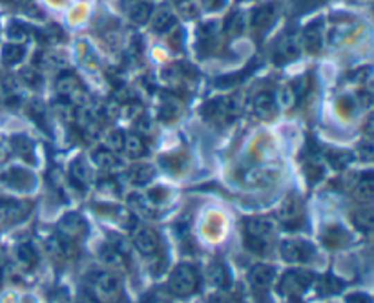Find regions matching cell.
<instances>
[{"instance_id":"6","label":"cell","mask_w":374,"mask_h":303,"mask_svg":"<svg viewBox=\"0 0 374 303\" xmlns=\"http://www.w3.org/2000/svg\"><path fill=\"white\" fill-rule=\"evenodd\" d=\"M240 110L241 105L234 97H226V99H215L206 103L205 108H203V115H205L208 121H212V123L226 125L229 121L238 117Z\"/></svg>"},{"instance_id":"31","label":"cell","mask_w":374,"mask_h":303,"mask_svg":"<svg viewBox=\"0 0 374 303\" xmlns=\"http://www.w3.org/2000/svg\"><path fill=\"white\" fill-rule=\"evenodd\" d=\"M161 163H163V166H165L168 172H172V174L179 175L183 170L186 168V157L183 152H177V154H170V155H163L161 157Z\"/></svg>"},{"instance_id":"16","label":"cell","mask_w":374,"mask_h":303,"mask_svg":"<svg viewBox=\"0 0 374 303\" xmlns=\"http://www.w3.org/2000/svg\"><path fill=\"white\" fill-rule=\"evenodd\" d=\"M91 161L99 170L106 172V174H115V172H119L123 170V161L119 159V155L112 152V150H106L105 146L103 148H95L91 152Z\"/></svg>"},{"instance_id":"22","label":"cell","mask_w":374,"mask_h":303,"mask_svg":"<svg viewBox=\"0 0 374 303\" xmlns=\"http://www.w3.org/2000/svg\"><path fill=\"white\" fill-rule=\"evenodd\" d=\"M353 198L359 203L369 205L374 198V178L373 174H364L353 187Z\"/></svg>"},{"instance_id":"38","label":"cell","mask_w":374,"mask_h":303,"mask_svg":"<svg viewBox=\"0 0 374 303\" xmlns=\"http://www.w3.org/2000/svg\"><path fill=\"white\" fill-rule=\"evenodd\" d=\"M336 112H338L344 119H350L356 112V103L353 99H349V97H339V99L336 101Z\"/></svg>"},{"instance_id":"28","label":"cell","mask_w":374,"mask_h":303,"mask_svg":"<svg viewBox=\"0 0 374 303\" xmlns=\"http://www.w3.org/2000/svg\"><path fill=\"white\" fill-rule=\"evenodd\" d=\"M90 170L86 166V163L82 159H75L70 166V181L75 184V187H79V189L84 190L90 183Z\"/></svg>"},{"instance_id":"36","label":"cell","mask_w":374,"mask_h":303,"mask_svg":"<svg viewBox=\"0 0 374 303\" xmlns=\"http://www.w3.org/2000/svg\"><path fill=\"white\" fill-rule=\"evenodd\" d=\"M13 148H15V152L22 157V159L33 163L35 154H33V146H31L30 141L24 139V137H17V139H13Z\"/></svg>"},{"instance_id":"34","label":"cell","mask_w":374,"mask_h":303,"mask_svg":"<svg viewBox=\"0 0 374 303\" xmlns=\"http://www.w3.org/2000/svg\"><path fill=\"white\" fill-rule=\"evenodd\" d=\"M123 141H125V134L121 132V130H108L103 135V146L106 150H112L115 154H119L123 152Z\"/></svg>"},{"instance_id":"9","label":"cell","mask_w":374,"mask_h":303,"mask_svg":"<svg viewBox=\"0 0 374 303\" xmlns=\"http://www.w3.org/2000/svg\"><path fill=\"white\" fill-rule=\"evenodd\" d=\"M280 254L289 263H309L314 259L316 249L305 239H287L281 243Z\"/></svg>"},{"instance_id":"44","label":"cell","mask_w":374,"mask_h":303,"mask_svg":"<svg viewBox=\"0 0 374 303\" xmlns=\"http://www.w3.org/2000/svg\"><path fill=\"white\" fill-rule=\"evenodd\" d=\"M79 303H97V302H95V300H91L90 296H86V298H82V300H80Z\"/></svg>"},{"instance_id":"45","label":"cell","mask_w":374,"mask_h":303,"mask_svg":"<svg viewBox=\"0 0 374 303\" xmlns=\"http://www.w3.org/2000/svg\"><path fill=\"white\" fill-rule=\"evenodd\" d=\"M154 303H168V302H165V300H157V302H154Z\"/></svg>"},{"instance_id":"32","label":"cell","mask_w":374,"mask_h":303,"mask_svg":"<svg viewBox=\"0 0 374 303\" xmlns=\"http://www.w3.org/2000/svg\"><path fill=\"white\" fill-rule=\"evenodd\" d=\"M181 112H183V103H181L179 99L170 97V99L163 101V105H161L159 110V117L163 121H175L179 117Z\"/></svg>"},{"instance_id":"23","label":"cell","mask_w":374,"mask_h":303,"mask_svg":"<svg viewBox=\"0 0 374 303\" xmlns=\"http://www.w3.org/2000/svg\"><path fill=\"white\" fill-rule=\"evenodd\" d=\"M152 13H154L152 6L145 2V0H135L134 4H130V8H128V19L135 26L148 24L150 19H152Z\"/></svg>"},{"instance_id":"2","label":"cell","mask_w":374,"mask_h":303,"mask_svg":"<svg viewBox=\"0 0 374 303\" xmlns=\"http://www.w3.org/2000/svg\"><path fill=\"white\" fill-rule=\"evenodd\" d=\"M276 225L270 218L256 216L244 221V245L254 254H267L274 241Z\"/></svg>"},{"instance_id":"41","label":"cell","mask_w":374,"mask_h":303,"mask_svg":"<svg viewBox=\"0 0 374 303\" xmlns=\"http://www.w3.org/2000/svg\"><path fill=\"white\" fill-rule=\"evenodd\" d=\"M170 198V192L166 189H163V187H157V189H152L148 192V199L152 201V205H163L166 201V199Z\"/></svg>"},{"instance_id":"11","label":"cell","mask_w":374,"mask_h":303,"mask_svg":"<svg viewBox=\"0 0 374 303\" xmlns=\"http://www.w3.org/2000/svg\"><path fill=\"white\" fill-rule=\"evenodd\" d=\"M0 183L13 190H28L35 184V178L30 170L22 166H10L0 174Z\"/></svg>"},{"instance_id":"17","label":"cell","mask_w":374,"mask_h":303,"mask_svg":"<svg viewBox=\"0 0 374 303\" xmlns=\"http://www.w3.org/2000/svg\"><path fill=\"white\" fill-rule=\"evenodd\" d=\"M299 42H301V48L309 51V53H318L323 46V28H321V22H312L301 31L299 35Z\"/></svg>"},{"instance_id":"5","label":"cell","mask_w":374,"mask_h":303,"mask_svg":"<svg viewBox=\"0 0 374 303\" xmlns=\"http://www.w3.org/2000/svg\"><path fill=\"white\" fill-rule=\"evenodd\" d=\"M312 282H314V274L309 270L294 268V270L283 274L280 282V293L290 300L299 298L301 294L307 293V288L312 285Z\"/></svg>"},{"instance_id":"24","label":"cell","mask_w":374,"mask_h":303,"mask_svg":"<svg viewBox=\"0 0 374 303\" xmlns=\"http://www.w3.org/2000/svg\"><path fill=\"white\" fill-rule=\"evenodd\" d=\"M272 20H274V6L265 4L256 10L254 17H252V28L256 33H265L272 24Z\"/></svg>"},{"instance_id":"30","label":"cell","mask_w":374,"mask_h":303,"mask_svg":"<svg viewBox=\"0 0 374 303\" xmlns=\"http://www.w3.org/2000/svg\"><path fill=\"white\" fill-rule=\"evenodd\" d=\"M323 241L329 249H339L347 241V232L338 225H330L329 229L325 230Z\"/></svg>"},{"instance_id":"26","label":"cell","mask_w":374,"mask_h":303,"mask_svg":"<svg viewBox=\"0 0 374 303\" xmlns=\"http://www.w3.org/2000/svg\"><path fill=\"white\" fill-rule=\"evenodd\" d=\"M15 261L22 270H33L37 265V250L31 247V245H19L15 247Z\"/></svg>"},{"instance_id":"42","label":"cell","mask_w":374,"mask_h":303,"mask_svg":"<svg viewBox=\"0 0 374 303\" xmlns=\"http://www.w3.org/2000/svg\"><path fill=\"white\" fill-rule=\"evenodd\" d=\"M166 33H168V37H166V39H168V42H170L168 46H172L174 50H179V48H181V30H179V26L175 24L174 28H170V30L166 31Z\"/></svg>"},{"instance_id":"43","label":"cell","mask_w":374,"mask_h":303,"mask_svg":"<svg viewBox=\"0 0 374 303\" xmlns=\"http://www.w3.org/2000/svg\"><path fill=\"white\" fill-rule=\"evenodd\" d=\"M208 302L210 303H230L229 298H226V296H224L223 293H214L208 298Z\"/></svg>"},{"instance_id":"1","label":"cell","mask_w":374,"mask_h":303,"mask_svg":"<svg viewBox=\"0 0 374 303\" xmlns=\"http://www.w3.org/2000/svg\"><path fill=\"white\" fill-rule=\"evenodd\" d=\"M90 298L97 303H121L125 298V291L119 276L112 270L93 272L88 279Z\"/></svg>"},{"instance_id":"37","label":"cell","mask_w":374,"mask_h":303,"mask_svg":"<svg viewBox=\"0 0 374 303\" xmlns=\"http://www.w3.org/2000/svg\"><path fill=\"white\" fill-rule=\"evenodd\" d=\"M244 28H247V22H244V17L241 13H234V15L230 17L229 26H226V33L230 37H240L243 35Z\"/></svg>"},{"instance_id":"18","label":"cell","mask_w":374,"mask_h":303,"mask_svg":"<svg viewBox=\"0 0 374 303\" xmlns=\"http://www.w3.org/2000/svg\"><path fill=\"white\" fill-rule=\"evenodd\" d=\"M100 261L110 268L112 272H121L128 268V259H126L125 252L114 245H103L100 247Z\"/></svg>"},{"instance_id":"15","label":"cell","mask_w":374,"mask_h":303,"mask_svg":"<svg viewBox=\"0 0 374 303\" xmlns=\"http://www.w3.org/2000/svg\"><path fill=\"white\" fill-rule=\"evenodd\" d=\"M299 53H301V42H299V37L296 35L281 37L274 46V59L280 64L298 59Z\"/></svg>"},{"instance_id":"7","label":"cell","mask_w":374,"mask_h":303,"mask_svg":"<svg viewBox=\"0 0 374 303\" xmlns=\"http://www.w3.org/2000/svg\"><path fill=\"white\" fill-rule=\"evenodd\" d=\"M132 243L137 249V252L150 258V256H157L161 250V239L159 234L154 229H150L146 225L137 223L132 229Z\"/></svg>"},{"instance_id":"25","label":"cell","mask_w":374,"mask_h":303,"mask_svg":"<svg viewBox=\"0 0 374 303\" xmlns=\"http://www.w3.org/2000/svg\"><path fill=\"white\" fill-rule=\"evenodd\" d=\"M152 30L157 33H166L170 28L175 26V15L168 8H159V10L152 13Z\"/></svg>"},{"instance_id":"4","label":"cell","mask_w":374,"mask_h":303,"mask_svg":"<svg viewBox=\"0 0 374 303\" xmlns=\"http://www.w3.org/2000/svg\"><path fill=\"white\" fill-rule=\"evenodd\" d=\"M55 88L60 99L70 103V105L82 106L88 103V94H86L84 86H82L79 77L71 73V71L60 73L59 77H57Z\"/></svg>"},{"instance_id":"8","label":"cell","mask_w":374,"mask_h":303,"mask_svg":"<svg viewBox=\"0 0 374 303\" xmlns=\"http://www.w3.org/2000/svg\"><path fill=\"white\" fill-rule=\"evenodd\" d=\"M278 219H280V223L283 225L285 229L289 230L299 229L305 221L303 201L294 194L289 196V198L281 203L280 210H278Z\"/></svg>"},{"instance_id":"40","label":"cell","mask_w":374,"mask_h":303,"mask_svg":"<svg viewBox=\"0 0 374 303\" xmlns=\"http://www.w3.org/2000/svg\"><path fill=\"white\" fill-rule=\"evenodd\" d=\"M22 80H24V85L30 86V88H39L40 83H42L40 73L37 70H33V68H26V70L22 71Z\"/></svg>"},{"instance_id":"33","label":"cell","mask_w":374,"mask_h":303,"mask_svg":"<svg viewBox=\"0 0 374 303\" xmlns=\"http://www.w3.org/2000/svg\"><path fill=\"white\" fill-rule=\"evenodd\" d=\"M22 57H24V46L19 44V42H11V44H6L2 48V60L8 66L19 64Z\"/></svg>"},{"instance_id":"19","label":"cell","mask_w":374,"mask_h":303,"mask_svg":"<svg viewBox=\"0 0 374 303\" xmlns=\"http://www.w3.org/2000/svg\"><path fill=\"white\" fill-rule=\"evenodd\" d=\"M123 152L126 154V157L130 159H141L148 154V146H146L145 137L141 134H126L125 141H123Z\"/></svg>"},{"instance_id":"20","label":"cell","mask_w":374,"mask_h":303,"mask_svg":"<svg viewBox=\"0 0 374 303\" xmlns=\"http://www.w3.org/2000/svg\"><path fill=\"white\" fill-rule=\"evenodd\" d=\"M31 212V203L28 201H2L0 203V214H4L10 221H20Z\"/></svg>"},{"instance_id":"13","label":"cell","mask_w":374,"mask_h":303,"mask_svg":"<svg viewBox=\"0 0 374 303\" xmlns=\"http://www.w3.org/2000/svg\"><path fill=\"white\" fill-rule=\"evenodd\" d=\"M252 110L261 121L274 119L276 114H278V103H276L272 92H269V89L258 92L252 99Z\"/></svg>"},{"instance_id":"14","label":"cell","mask_w":374,"mask_h":303,"mask_svg":"<svg viewBox=\"0 0 374 303\" xmlns=\"http://www.w3.org/2000/svg\"><path fill=\"white\" fill-rule=\"evenodd\" d=\"M272 278H274V268L269 265H256L252 267L249 274V282L256 296H265L269 293L270 285H272Z\"/></svg>"},{"instance_id":"27","label":"cell","mask_w":374,"mask_h":303,"mask_svg":"<svg viewBox=\"0 0 374 303\" xmlns=\"http://www.w3.org/2000/svg\"><path fill=\"white\" fill-rule=\"evenodd\" d=\"M206 276H208L210 285H214L215 288H226L230 285V274L226 270L223 263L220 261H214L210 263L208 270H206Z\"/></svg>"},{"instance_id":"21","label":"cell","mask_w":374,"mask_h":303,"mask_svg":"<svg viewBox=\"0 0 374 303\" xmlns=\"http://www.w3.org/2000/svg\"><path fill=\"white\" fill-rule=\"evenodd\" d=\"M154 166H150V164L146 163L134 164V166L128 168V172H126V179H128L134 187H146V184L154 179Z\"/></svg>"},{"instance_id":"29","label":"cell","mask_w":374,"mask_h":303,"mask_svg":"<svg viewBox=\"0 0 374 303\" xmlns=\"http://www.w3.org/2000/svg\"><path fill=\"white\" fill-rule=\"evenodd\" d=\"M350 218H353V221H355V225L358 227L359 230H364V232H371V230H373L374 212L369 205H365V207H359V209H356Z\"/></svg>"},{"instance_id":"3","label":"cell","mask_w":374,"mask_h":303,"mask_svg":"<svg viewBox=\"0 0 374 303\" xmlns=\"http://www.w3.org/2000/svg\"><path fill=\"white\" fill-rule=\"evenodd\" d=\"M199 287V272L194 265L181 263L172 270L168 278L170 293L177 298H186L197 291Z\"/></svg>"},{"instance_id":"12","label":"cell","mask_w":374,"mask_h":303,"mask_svg":"<svg viewBox=\"0 0 374 303\" xmlns=\"http://www.w3.org/2000/svg\"><path fill=\"white\" fill-rule=\"evenodd\" d=\"M278 179H280V170L269 168V166H256L244 174L243 183L250 189H269L278 183Z\"/></svg>"},{"instance_id":"39","label":"cell","mask_w":374,"mask_h":303,"mask_svg":"<svg viewBox=\"0 0 374 303\" xmlns=\"http://www.w3.org/2000/svg\"><path fill=\"white\" fill-rule=\"evenodd\" d=\"M179 13L186 19H194V17L199 15V2L197 0H181Z\"/></svg>"},{"instance_id":"35","label":"cell","mask_w":374,"mask_h":303,"mask_svg":"<svg viewBox=\"0 0 374 303\" xmlns=\"http://www.w3.org/2000/svg\"><path fill=\"white\" fill-rule=\"evenodd\" d=\"M299 99V92L294 88V85L283 86V88L278 92V97H276V103H280L285 108H292V106L298 103Z\"/></svg>"},{"instance_id":"10","label":"cell","mask_w":374,"mask_h":303,"mask_svg":"<svg viewBox=\"0 0 374 303\" xmlns=\"http://www.w3.org/2000/svg\"><path fill=\"white\" fill-rule=\"evenodd\" d=\"M86 234H88V223H86L82 216L68 214L60 219L59 236L64 238L66 241L79 245L86 238Z\"/></svg>"}]
</instances>
